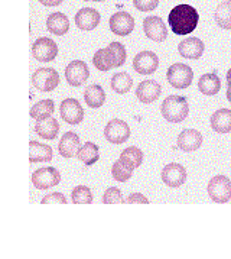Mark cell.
<instances>
[{"label":"cell","instance_id":"4","mask_svg":"<svg viewBox=\"0 0 231 259\" xmlns=\"http://www.w3.org/2000/svg\"><path fill=\"white\" fill-rule=\"evenodd\" d=\"M32 84L39 92L49 93L60 85V74L53 68H38L32 74Z\"/></svg>","mask_w":231,"mask_h":259},{"label":"cell","instance_id":"29","mask_svg":"<svg viewBox=\"0 0 231 259\" xmlns=\"http://www.w3.org/2000/svg\"><path fill=\"white\" fill-rule=\"evenodd\" d=\"M93 64L100 71H110L111 68H114V62H113L108 48H101L95 52L93 57Z\"/></svg>","mask_w":231,"mask_h":259},{"label":"cell","instance_id":"18","mask_svg":"<svg viewBox=\"0 0 231 259\" xmlns=\"http://www.w3.org/2000/svg\"><path fill=\"white\" fill-rule=\"evenodd\" d=\"M205 50V45L204 42L195 38V36H189L185 38L184 41L179 42L178 51L179 54L184 57V58H188V60H200L204 54Z\"/></svg>","mask_w":231,"mask_h":259},{"label":"cell","instance_id":"38","mask_svg":"<svg viewBox=\"0 0 231 259\" xmlns=\"http://www.w3.org/2000/svg\"><path fill=\"white\" fill-rule=\"evenodd\" d=\"M126 203H129V204H149V200L140 193H133L129 196Z\"/></svg>","mask_w":231,"mask_h":259},{"label":"cell","instance_id":"8","mask_svg":"<svg viewBox=\"0 0 231 259\" xmlns=\"http://www.w3.org/2000/svg\"><path fill=\"white\" fill-rule=\"evenodd\" d=\"M104 138L110 144H114V145L125 144L130 138V127L125 120L113 119L104 127Z\"/></svg>","mask_w":231,"mask_h":259},{"label":"cell","instance_id":"42","mask_svg":"<svg viewBox=\"0 0 231 259\" xmlns=\"http://www.w3.org/2000/svg\"><path fill=\"white\" fill-rule=\"evenodd\" d=\"M84 2H105V0H84Z\"/></svg>","mask_w":231,"mask_h":259},{"label":"cell","instance_id":"16","mask_svg":"<svg viewBox=\"0 0 231 259\" xmlns=\"http://www.w3.org/2000/svg\"><path fill=\"white\" fill-rule=\"evenodd\" d=\"M101 21L100 12L93 8H83L75 15V23L81 31H93Z\"/></svg>","mask_w":231,"mask_h":259},{"label":"cell","instance_id":"13","mask_svg":"<svg viewBox=\"0 0 231 259\" xmlns=\"http://www.w3.org/2000/svg\"><path fill=\"white\" fill-rule=\"evenodd\" d=\"M110 29L119 36H127L135 29V19L129 12H116L110 18Z\"/></svg>","mask_w":231,"mask_h":259},{"label":"cell","instance_id":"37","mask_svg":"<svg viewBox=\"0 0 231 259\" xmlns=\"http://www.w3.org/2000/svg\"><path fill=\"white\" fill-rule=\"evenodd\" d=\"M41 203L42 204H67V198L63 193H51L45 196Z\"/></svg>","mask_w":231,"mask_h":259},{"label":"cell","instance_id":"32","mask_svg":"<svg viewBox=\"0 0 231 259\" xmlns=\"http://www.w3.org/2000/svg\"><path fill=\"white\" fill-rule=\"evenodd\" d=\"M120 158L127 161L130 165L136 169V168H139V166L142 165V162H143V152H142L139 148H136V146H129L127 149H125V151L120 154Z\"/></svg>","mask_w":231,"mask_h":259},{"label":"cell","instance_id":"1","mask_svg":"<svg viewBox=\"0 0 231 259\" xmlns=\"http://www.w3.org/2000/svg\"><path fill=\"white\" fill-rule=\"evenodd\" d=\"M200 21V15L191 5H178L175 6L168 16V23L175 35H189L195 31Z\"/></svg>","mask_w":231,"mask_h":259},{"label":"cell","instance_id":"24","mask_svg":"<svg viewBox=\"0 0 231 259\" xmlns=\"http://www.w3.org/2000/svg\"><path fill=\"white\" fill-rule=\"evenodd\" d=\"M198 89L205 96H215L217 93H220V77L217 75V73L204 74L198 81Z\"/></svg>","mask_w":231,"mask_h":259},{"label":"cell","instance_id":"14","mask_svg":"<svg viewBox=\"0 0 231 259\" xmlns=\"http://www.w3.org/2000/svg\"><path fill=\"white\" fill-rule=\"evenodd\" d=\"M187 176L188 174H187L185 166L181 165L178 162L168 164L162 169V181L172 188H178V187L182 186L187 181Z\"/></svg>","mask_w":231,"mask_h":259},{"label":"cell","instance_id":"34","mask_svg":"<svg viewBox=\"0 0 231 259\" xmlns=\"http://www.w3.org/2000/svg\"><path fill=\"white\" fill-rule=\"evenodd\" d=\"M73 203L74 204H90L93 203V193L87 186H77L73 190Z\"/></svg>","mask_w":231,"mask_h":259},{"label":"cell","instance_id":"39","mask_svg":"<svg viewBox=\"0 0 231 259\" xmlns=\"http://www.w3.org/2000/svg\"><path fill=\"white\" fill-rule=\"evenodd\" d=\"M64 0H39V3H42L43 6H48V8H53V6H58L61 5Z\"/></svg>","mask_w":231,"mask_h":259},{"label":"cell","instance_id":"12","mask_svg":"<svg viewBox=\"0 0 231 259\" xmlns=\"http://www.w3.org/2000/svg\"><path fill=\"white\" fill-rule=\"evenodd\" d=\"M65 77L70 85L73 87H80L81 84H84L88 77H90V70L87 67V64L81 60H75L68 64L67 70H65Z\"/></svg>","mask_w":231,"mask_h":259},{"label":"cell","instance_id":"19","mask_svg":"<svg viewBox=\"0 0 231 259\" xmlns=\"http://www.w3.org/2000/svg\"><path fill=\"white\" fill-rule=\"evenodd\" d=\"M35 132H36V135L41 136L42 139L53 141V139H56L58 132H60V123L52 116L38 119L36 124H35Z\"/></svg>","mask_w":231,"mask_h":259},{"label":"cell","instance_id":"30","mask_svg":"<svg viewBox=\"0 0 231 259\" xmlns=\"http://www.w3.org/2000/svg\"><path fill=\"white\" fill-rule=\"evenodd\" d=\"M133 85V78L127 73H116L111 78V89L117 94H126Z\"/></svg>","mask_w":231,"mask_h":259},{"label":"cell","instance_id":"23","mask_svg":"<svg viewBox=\"0 0 231 259\" xmlns=\"http://www.w3.org/2000/svg\"><path fill=\"white\" fill-rule=\"evenodd\" d=\"M52 148L36 141L29 142V161L31 162H51Z\"/></svg>","mask_w":231,"mask_h":259},{"label":"cell","instance_id":"9","mask_svg":"<svg viewBox=\"0 0 231 259\" xmlns=\"http://www.w3.org/2000/svg\"><path fill=\"white\" fill-rule=\"evenodd\" d=\"M159 67V58L155 52L142 51L133 58V68L135 71L142 75L153 74Z\"/></svg>","mask_w":231,"mask_h":259},{"label":"cell","instance_id":"26","mask_svg":"<svg viewBox=\"0 0 231 259\" xmlns=\"http://www.w3.org/2000/svg\"><path fill=\"white\" fill-rule=\"evenodd\" d=\"M214 18L222 29H231V0H224L217 6Z\"/></svg>","mask_w":231,"mask_h":259},{"label":"cell","instance_id":"40","mask_svg":"<svg viewBox=\"0 0 231 259\" xmlns=\"http://www.w3.org/2000/svg\"><path fill=\"white\" fill-rule=\"evenodd\" d=\"M227 85L231 87V68L228 70V73H227Z\"/></svg>","mask_w":231,"mask_h":259},{"label":"cell","instance_id":"25","mask_svg":"<svg viewBox=\"0 0 231 259\" xmlns=\"http://www.w3.org/2000/svg\"><path fill=\"white\" fill-rule=\"evenodd\" d=\"M84 100L93 109L101 107L105 102V92L104 89L98 84H91L84 90Z\"/></svg>","mask_w":231,"mask_h":259},{"label":"cell","instance_id":"21","mask_svg":"<svg viewBox=\"0 0 231 259\" xmlns=\"http://www.w3.org/2000/svg\"><path fill=\"white\" fill-rule=\"evenodd\" d=\"M81 148V142H80V136L74 132H67L65 135L61 138L60 141V145H58V149H60V154L64 156V158H73L78 154Z\"/></svg>","mask_w":231,"mask_h":259},{"label":"cell","instance_id":"28","mask_svg":"<svg viewBox=\"0 0 231 259\" xmlns=\"http://www.w3.org/2000/svg\"><path fill=\"white\" fill-rule=\"evenodd\" d=\"M78 159L81 162H84L85 165H93L98 159H100V152H98V146L93 142H85L84 145L80 148L78 151Z\"/></svg>","mask_w":231,"mask_h":259},{"label":"cell","instance_id":"41","mask_svg":"<svg viewBox=\"0 0 231 259\" xmlns=\"http://www.w3.org/2000/svg\"><path fill=\"white\" fill-rule=\"evenodd\" d=\"M227 99H228V102L231 103V87H228V89H227Z\"/></svg>","mask_w":231,"mask_h":259},{"label":"cell","instance_id":"36","mask_svg":"<svg viewBox=\"0 0 231 259\" xmlns=\"http://www.w3.org/2000/svg\"><path fill=\"white\" fill-rule=\"evenodd\" d=\"M133 5L139 12H150L158 8L159 0H133Z\"/></svg>","mask_w":231,"mask_h":259},{"label":"cell","instance_id":"31","mask_svg":"<svg viewBox=\"0 0 231 259\" xmlns=\"http://www.w3.org/2000/svg\"><path fill=\"white\" fill-rule=\"evenodd\" d=\"M53 110H55V104L52 100H41L32 106L31 117L36 120L42 117H48V116H52Z\"/></svg>","mask_w":231,"mask_h":259},{"label":"cell","instance_id":"22","mask_svg":"<svg viewBox=\"0 0 231 259\" xmlns=\"http://www.w3.org/2000/svg\"><path fill=\"white\" fill-rule=\"evenodd\" d=\"M211 127L217 134H228L231 132V110L220 109L211 116Z\"/></svg>","mask_w":231,"mask_h":259},{"label":"cell","instance_id":"35","mask_svg":"<svg viewBox=\"0 0 231 259\" xmlns=\"http://www.w3.org/2000/svg\"><path fill=\"white\" fill-rule=\"evenodd\" d=\"M103 203L104 204H122V203H125V198L119 188L110 187L105 190L104 196H103Z\"/></svg>","mask_w":231,"mask_h":259},{"label":"cell","instance_id":"15","mask_svg":"<svg viewBox=\"0 0 231 259\" xmlns=\"http://www.w3.org/2000/svg\"><path fill=\"white\" fill-rule=\"evenodd\" d=\"M162 93V87L156 80H145L137 85L136 97L143 104H150L156 102Z\"/></svg>","mask_w":231,"mask_h":259},{"label":"cell","instance_id":"3","mask_svg":"<svg viewBox=\"0 0 231 259\" xmlns=\"http://www.w3.org/2000/svg\"><path fill=\"white\" fill-rule=\"evenodd\" d=\"M166 78H168L169 84L175 89H187L192 84L194 80V71L192 68L187 65V64H182V62H177L174 65H170L166 73Z\"/></svg>","mask_w":231,"mask_h":259},{"label":"cell","instance_id":"10","mask_svg":"<svg viewBox=\"0 0 231 259\" xmlns=\"http://www.w3.org/2000/svg\"><path fill=\"white\" fill-rule=\"evenodd\" d=\"M143 31L149 39L155 42H163L168 38V28L159 16H147L143 21Z\"/></svg>","mask_w":231,"mask_h":259},{"label":"cell","instance_id":"27","mask_svg":"<svg viewBox=\"0 0 231 259\" xmlns=\"http://www.w3.org/2000/svg\"><path fill=\"white\" fill-rule=\"evenodd\" d=\"M133 169L135 168L130 165L127 161L119 158L114 164H113V166H111V174H113V178H114L116 181L126 183L127 180H130L132 176H133Z\"/></svg>","mask_w":231,"mask_h":259},{"label":"cell","instance_id":"17","mask_svg":"<svg viewBox=\"0 0 231 259\" xmlns=\"http://www.w3.org/2000/svg\"><path fill=\"white\" fill-rule=\"evenodd\" d=\"M178 148L184 152H194L202 145V135L197 129H185L179 134L177 139Z\"/></svg>","mask_w":231,"mask_h":259},{"label":"cell","instance_id":"6","mask_svg":"<svg viewBox=\"0 0 231 259\" xmlns=\"http://www.w3.org/2000/svg\"><path fill=\"white\" fill-rule=\"evenodd\" d=\"M32 55L41 62L53 61L58 55V45L51 38H38L32 44Z\"/></svg>","mask_w":231,"mask_h":259},{"label":"cell","instance_id":"7","mask_svg":"<svg viewBox=\"0 0 231 259\" xmlns=\"http://www.w3.org/2000/svg\"><path fill=\"white\" fill-rule=\"evenodd\" d=\"M60 181H61V174L53 166L39 168L32 174V184L38 190L52 188V187L58 186Z\"/></svg>","mask_w":231,"mask_h":259},{"label":"cell","instance_id":"11","mask_svg":"<svg viewBox=\"0 0 231 259\" xmlns=\"http://www.w3.org/2000/svg\"><path fill=\"white\" fill-rule=\"evenodd\" d=\"M61 117L67 123L80 124L84 120V109L75 99H65L60 106Z\"/></svg>","mask_w":231,"mask_h":259},{"label":"cell","instance_id":"5","mask_svg":"<svg viewBox=\"0 0 231 259\" xmlns=\"http://www.w3.org/2000/svg\"><path fill=\"white\" fill-rule=\"evenodd\" d=\"M207 190L214 203H227L231 198V180L225 176H215L211 178Z\"/></svg>","mask_w":231,"mask_h":259},{"label":"cell","instance_id":"20","mask_svg":"<svg viewBox=\"0 0 231 259\" xmlns=\"http://www.w3.org/2000/svg\"><path fill=\"white\" fill-rule=\"evenodd\" d=\"M46 29L51 32L52 35L63 36L67 32L70 31V19L67 15H64L61 12H53L48 16L46 19Z\"/></svg>","mask_w":231,"mask_h":259},{"label":"cell","instance_id":"33","mask_svg":"<svg viewBox=\"0 0 231 259\" xmlns=\"http://www.w3.org/2000/svg\"><path fill=\"white\" fill-rule=\"evenodd\" d=\"M108 51H110V55L113 58V62H114V67H122L125 62H126L127 58V52L125 45L122 42H111L108 47Z\"/></svg>","mask_w":231,"mask_h":259},{"label":"cell","instance_id":"2","mask_svg":"<svg viewBox=\"0 0 231 259\" xmlns=\"http://www.w3.org/2000/svg\"><path fill=\"white\" fill-rule=\"evenodd\" d=\"M162 116L170 123H181L189 113L188 100L182 96H169L160 107Z\"/></svg>","mask_w":231,"mask_h":259}]
</instances>
